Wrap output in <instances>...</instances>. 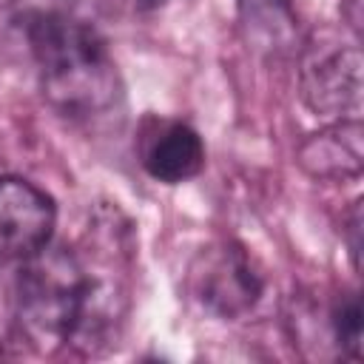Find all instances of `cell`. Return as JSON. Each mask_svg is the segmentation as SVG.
<instances>
[{"mask_svg":"<svg viewBox=\"0 0 364 364\" xmlns=\"http://www.w3.org/2000/svg\"><path fill=\"white\" fill-rule=\"evenodd\" d=\"M23 34L37 63L43 94L60 114L91 122L119 108V74L91 23L65 9L37 6L23 14Z\"/></svg>","mask_w":364,"mask_h":364,"instance_id":"2","label":"cell"},{"mask_svg":"<svg viewBox=\"0 0 364 364\" xmlns=\"http://www.w3.org/2000/svg\"><path fill=\"white\" fill-rule=\"evenodd\" d=\"M136 151L145 173L165 185L188 182L205 168V145L199 134L179 119L148 117L139 128Z\"/></svg>","mask_w":364,"mask_h":364,"instance_id":"6","label":"cell"},{"mask_svg":"<svg viewBox=\"0 0 364 364\" xmlns=\"http://www.w3.org/2000/svg\"><path fill=\"white\" fill-rule=\"evenodd\" d=\"M191 293L208 313L233 321L259 304L264 279L242 245L219 242L205 247L191 264Z\"/></svg>","mask_w":364,"mask_h":364,"instance_id":"3","label":"cell"},{"mask_svg":"<svg viewBox=\"0 0 364 364\" xmlns=\"http://www.w3.org/2000/svg\"><path fill=\"white\" fill-rule=\"evenodd\" d=\"M299 165L318 179H353L361 173V122L341 119L313 134L299 148Z\"/></svg>","mask_w":364,"mask_h":364,"instance_id":"7","label":"cell"},{"mask_svg":"<svg viewBox=\"0 0 364 364\" xmlns=\"http://www.w3.org/2000/svg\"><path fill=\"white\" fill-rule=\"evenodd\" d=\"M333 330L338 347H344L350 355L361 353V301L355 293H347L333 313Z\"/></svg>","mask_w":364,"mask_h":364,"instance_id":"8","label":"cell"},{"mask_svg":"<svg viewBox=\"0 0 364 364\" xmlns=\"http://www.w3.org/2000/svg\"><path fill=\"white\" fill-rule=\"evenodd\" d=\"M304 102L324 117H358L361 108V54L353 43L313 46L301 68Z\"/></svg>","mask_w":364,"mask_h":364,"instance_id":"4","label":"cell"},{"mask_svg":"<svg viewBox=\"0 0 364 364\" xmlns=\"http://www.w3.org/2000/svg\"><path fill=\"white\" fill-rule=\"evenodd\" d=\"M14 290L9 293L6 284L0 282V347L6 344L9 333H11V324H14Z\"/></svg>","mask_w":364,"mask_h":364,"instance_id":"9","label":"cell"},{"mask_svg":"<svg viewBox=\"0 0 364 364\" xmlns=\"http://www.w3.org/2000/svg\"><path fill=\"white\" fill-rule=\"evenodd\" d=\"M54 222L57 210L46 191L17 176H0V262H23L46 247Z\"/></svg>","mask_w":364,"mask_h":364,"instance_id":"5","label":"cell"},{"mask_svg":"<svg viewBox=\"0 0 364 364\" xmlns=\"http://www.w3.org/2000/svg\"><path fill=\"white\" fill-rule=\"evenodd\" d=\"M119 287L63 245H46L14 279V318L37 344H97L119 318Z\"/></svg>","mask_w":364,"mask_h":364,"instance_id":"1","label":"cell"}]
</instances>
